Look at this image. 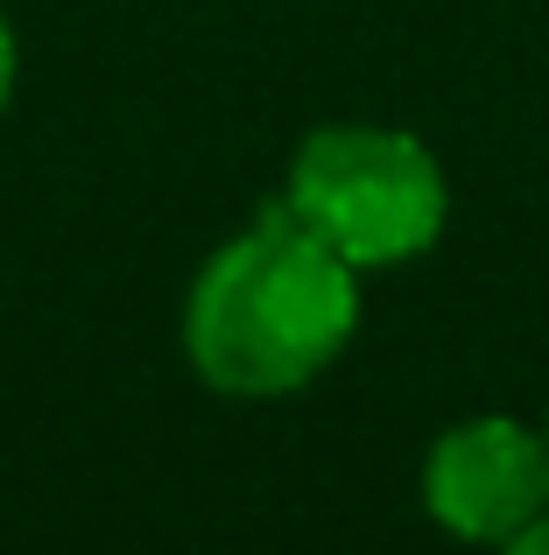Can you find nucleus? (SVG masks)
<instances>
[{
  "mask_svg": "<svg viewBox=\"0 0 549 555\" xmlns=\"http://www.w3.org/2000/svg\"><path fill=\"white\" fill-rule=\"evenodd\" d=\"M359 331V268L339 260L289 204L197 268L183 296V359L226 401L303 393Z\"/></svg>",
  "mask_w": 549,
  "mask_h": 555,
  "instance_id": "obj_1",
  "label": "nucleus"
},
{
  "mask_svg": "<svg viewBox=\"0 0 549 555\" xmlns=\"http://www.w3.org/2000/svg\"><path fill=\"white\" fill-rule=\"evenodd\" d=\"M282 204L339 260H353L359 274H381L444 240L451 183H444V163L416 134L373 127V120H339L303 134Z\"/></svg>",
  "mask_w": 549,
  "mask_h": 555,
  "instance_id": "obj_2",
  "label": "nucleus"
},
{
  "mask_svg": "<svg viewBox=\"0 0 549 555\" xmlns=\"http://www.w3.org/2000/svg\"><path fill=\"white\" fill-rule=\"evenodd\" d=\"M549 506V443L514 415H472L430 443L423 514L444 534L480 548H508Z\"/></svg>",
  "mask_w": 549,
  "mask_h": 555,
  "instance_id": "obj_3",
  "label": "nucleus"
},
{
  "mask_svg": "<svg viewBox=\"0 0 549 555\" xmlns=\"http://www.w3.org/2000/svg\"><path fill=\"white\" fill-rule=\"evenodd\" d=\"M514 555H549V506H542V514L536 520H528V528L522 534H514V542H508Z\"/></svg>",
  "mask_w": 549,
  "mask_h": 555,
  "instance_id": "obj_4",
  "label": "nucleus"
},
{
  "mask_svg": "<svg viewBox=\"0 0 549 555\" xmlns=\"http://www.w3.org/2000/svg\"><path fill=\"white\" fill-rule=\"evenodd\" d=\"M14 28H8V14H0V106H8V92H14Z\"/></svg>",
  "mask_w": 549,
  "mask_h": 555,
  "instance_id": "obj_5",
  "label": "nucleus"
},
{
  "mask_svg": "<svg viewBox=\"0 0 549 555\" xmlns=\"http://www.w3.org/2000/svg\"><path fill=\"white\" fill-rule=\"evenodd\" d=\"M542 443H549V422H542Z\"/></svg>",
  "mask_w": 549,
  "mask_h": 555,
  "instance_id": "obj_6",
  "label": "nucleus"
}]
</instances>
